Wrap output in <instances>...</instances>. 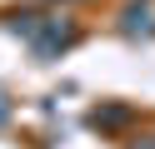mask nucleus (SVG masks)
Listing matches in <instances>:
<instances>
[{
  "label": "nucleus",
  "mask_w": 155,
  "mask_h": 149,
  "mask_svg": "<svg viewBox=\"0 0 155 149\" xmlns=\"http://www.w3.org/2000/svg\"><path fill=\"white\" fill-rule=\"evenodd\" d=\"M10 30H15V35H30V40H35V35H40V15H15V20H10Z\"/></svg>",
  "instance_id": "nucleus-2"
},
{
  "label": "nucleus",
  "mask_w": 155,
  "mask_h": 149,
  "mask_svg": "<svg viewBox=\"0 0 155 149\" xmlns=\"http://www.w3.org/2000/svg\"><path fill=\"white\" fill-rule=\"evenodd\" d=\"M90 119H95V124H120V119H125V109H95Z\"/></svg>",
  "instance_id": "nucleus-3"
},
{
  "label": "nucleus",
  "mask_w": 155,
  "mask_h": 149,
  "mask_svg": "<svg viewBox=\"0 0 155 149\" xmlns=\"http://www.w3.org/2000/svg\"><path fill=\"white\" fill-rule=\"evenodd\" d=\"M135 149H155V134H150V139H145V144H135Z\"/></svg>",
  "instance_id": "nucleus-4"
},
{
  "label": "nucleus",
  "mask_w": 155,
  "mask_h": 149,
  "mask_svg": "<svg viewBox=\"0 0 155 149\" xmlns=\"http://www.w3.org/2000/svg\"><path fill=\"white\" fill-rule=\"evenodd\" d=\"M120 30L125 35H155V10L150 5H130L120 15Z\"/></svg>",
  "instance_id": "nucleus-1"
}]
</instances>
